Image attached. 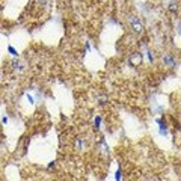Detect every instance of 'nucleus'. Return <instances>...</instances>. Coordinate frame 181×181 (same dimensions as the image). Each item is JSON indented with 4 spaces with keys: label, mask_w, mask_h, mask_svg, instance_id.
<instances>
[{
    "label": "nucleus",
    "mask_w": 181,
    "mask_h": 181,
    "mask_svg": "<svg viewBox=\"0 0 181 181\" xmlns=\"http://www.w3.org/2000/svg\"><path fill=\"white\" fill-rule=\"evenodd\" d=\"M157 125H158V135L160 136H167L169 135V130H167V124L163 118L157 119Z\"/></svg>",
    "instance_id": "nucleus-1"
},
{
    "label": "nucleus",
    "mask_w": 181,
    "mask_h": 181,
    "mask_svg": "<svg viewBox=\"0 0 181 181\" xmlns=\"http://www.w3.org/2000/svg\"><path fill=\"white\" fill-rule=\"evenodd\" d=\"M130 23H131L133 30H135L136 33H142L143 26H142V23L139 21V18H137V17H131V18H130Z\"/></svg>",
    "instance_id": "nucleus-2"
},
{
    "label": "nucleus",
    "mask_w": 181,
    "mask_h": 181,
    "mask_svg": "<svg viewBox=\"0 0 181 181\" xmlns=\"http://www.w3.org/2000/svg\"><path fill=\"white\" fill-rule=\"evenodd\" d=\"M163 64H165V66H167V68H175V66H177V60L173 59L171 55H165L163 56Z\"/></svg>",
    "instance_id": "nucleus-3"
},
{
    "label": "nucleus",
    "mask_w": 181,
    "mask_h": 181,
    "mask_svg": "<svg viewBox=\"0 0 181 181\" xmlns=\"http://www.w3.org/2000/svg\"><path fill=\"white\" fill-rule=\"evenodd\" d=\"M101 124H103V118H101V115H97L95 118H94V130L98 131L100 128H101Z\"/></svg>",
    "instance_id": "nucleus-4"
},
{
    "label": "nucleus",
    "mask_w": 181,
    "mask_h": 181,
    "mask_svg": "<svg viewBox=\"0 0 181 181\" xmlns=\"http://www.w3.org/2000/svg\"><path fill=\"white\" fill-rule=\"evenodd\" d=\"M12 68H14L15 71H23L24 70V65L18 60V57H14V60H12Z\"/></svg>",
    "instance_id": "nucleus-5"
},
{
    "label": "nucleus",
    "mask_w": 181,
    "mask_h": 181,
    "mask_svg": "<svg viewBox=\"0 0 181 181\" xmlns=\"http://www.w3.org/2000/svg\"><path fill=\"white\" fill-rule=\"evenodd\" d=\"M8 53H9L12 57H18V51H17L12 45H8Z\"/></svg>",
    "instance_id": "nucleus-6"
},
{
    "label": "nucleus",
    "mask_w": 181,
    "mask_h": 181,
    "mask_svg": "<svg viewBox=\"0 0 181 181\" xmlns=\"http://www.w3.org/2000/svg\"><path fill=\"white\" fill-rule=\"evenodd\" d=\"M121 178H122V171H121V166H118V169L115 172V180L116 181H121Z\"/></svg>",
    "instance_id": "nucleus-7"
},
{
    "label": "nucleus",
    "mask_w": 181,
    "mask_h": 181,
    "mask_svg": "<svg viewBox=\"0 0 181 181\" xmlns=\"http://www.w3.org/2000/svg\"><path fill=\"white\" fill-rule=\"evenodd\" d=\"M24 95H26V98H27V101H29V104H30V106H32V104H35V98H33V95H30L29 92H26Z\"/></svg>",
    "instance_id": "nucleus-8"
},
{
    "label": "nucleus",
    "mask_w": 181,
    "mask_h": 181,
    "mask_svg": "<svg viewBox=\"0 0 181 181\" xmlns=\"http://www.w3.org/2000/svg\"><path fill=\"white\" fill-rule=\"evenodd\" d=\"M85 51H86V53H88V51H92V45H91L89 41L85 42Z\"/></svg>",
    "instance_id": "nucleus-9"
},
{
    "label": "nucleus",
    "mask_w": 181,
    "mask_h": 181,
    "mask_svg": "<svg viewBox=\"0 0 181 181\" xmlns=\"http://www.w3.org/2000/svg\"><path fill=\"white\" fill-rule=\"evenodd\" d=\"M169 11H171V12H177V11H178L177 3H171V5H169Z\"/></svg>",
    "instance_id": "nucleus-10"
},
{
    "label": "nucleus",
    "mask_w": 181,
    "mask_h": 181,
    "mask_svg": "<svg viewBox=\"0 0 181 181\" xmlns=\"http://www.w3.org/2000/svg\"><path fill=\"white\" fill-rule=\"evenodd\" d=\"M146 55H148V60H150V62H154V53L151 50H148V51H146Z\"/></svg>",
    "instance_id": "nucleus-11"
},
{
    "label": "nucleus",
    "mask_w": 181,
    "mask_h": 181,
    "mask_svg": "<svg viewBox=\"0 0 181 181\" xmlns=\"http://www.w3.org/2000/svg\"><path fill=\"white\" fill-rule=\"evenodd\" d=\"M77 148L83 150V139H77Z\"/></svg>",
    "instance_id": "nucleus-12"
},
{
    "label": "nucleus",
    "mask_w": 181,
    "mask_h": 181,
    "mask_svg": "<svg viewBox=\"0 0 181 181\" xmlns=\"http://www.w3.org/2000/svg\"><path fill=\"white\" fill-rule=\"evenodd\" d=\"M56 166V162H55V160H53V162H50L48 163V166H47V169H48V171H51L53 169V167H55Z\"/></svg>",
    "instance_id": "nucleus-13"
},
{
    "label": "nucleus",
    "mask_w": 181,
    "mask_h": 181,
    "mask_svg": "<svg viewBox=\"0 0 181 181\" xmlns=\"http://www.w3.org/2000/svg\"><path fill=\"white\" fill-rule=\"evenodd\" d=\"M98 101H100V104H106L107 98H106V97H100V98H98Z\"/></svg>",
    "instance_id": "nucleus-14"
},
{
    "label": "nucleus",
    "mask_w": 181,
    "mask_h": 181,
    "mask_svg": "<svg viewBox=\"0 0 181 181\" xmlns=\"http://www.w3.org/2000/svg\"><path fill=\"white\" fill-rule=\"evenodd\" d=\"M8 122H9V118H8V116H2V124H5V125H6Z\"/></svg>",
    "instance_id": "nucleus-15"
},
{
    "label": "nucleus",
    "mask_w": 181,
    "mask_h": 181,
    "mask_svg": "<svg viewBox=\"0 0 181 181\" xmlns=\"http://www.w3.org/2000/svg\"><path fill=\"white\" fill-rule=\"evenodd\" d=\"M38 3L42 5V6H47V0H38Z\"/></svg>",
    "instance_id": "nucleus-16"
},
{
    "label": "nucleus",
    "mask_w": 181,
    "mask_h": 181,
    "mask_svg": "<svg viewBox=\"0 0 181 181\" xmlns=\"http://www.w3.org/2000/svg\"><path fill=\"white\" fill-rule=\"evenodd\" d=\"M178 35L181 36V26H178Z\"/></svg>",
    "instance_id": "nucleus-17"
},
{
    "label": "nucleus",
    "mask_w": 181,
    "mask_h": 181,
    "mask_svg": "<svg viewBox=\"0 0 181 181\" xmlns=\"http://www.w3.org/2000/svg\"><path fill=\"white\" fill-rule=\"evenodd\" d=\"M0 79H2V70H0Z\"/></svg>",
    "instance_id": "nucleus-18"
}]
</instances>
